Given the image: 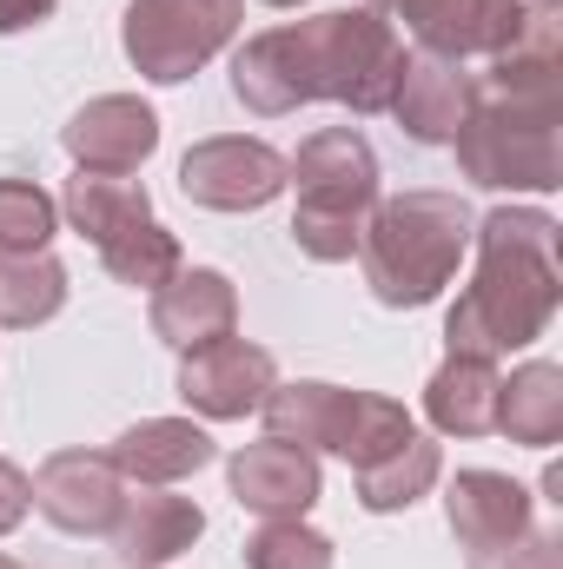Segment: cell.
Instances as JSON below:
<instances>
[{
  "instance_id": "obj_1",
  "label": "cell",
  "mask_w": 563,
  "mask_h": 569,
  "mask_svg": "<svg viewBox=\"0 0 563 569\" xmlns=\"http://www.w3.org/2000/svg\"><path fill=\"white\" fill-rule=\"evenodd\" d=\"M405 73V40L372 7L312 13L266 27L233 53V100L259 120H285L312 100H338L352 113H385Z\"/></svg>"
},
{
  "instance_id": "obj_2",
  "label": "cell",
  "mask_w": 563,
  "mask_h": 569,
  "mask_svg": "<svg viewBox=\"0 0 563 569\" xmlns=\"http://www.w3.org/2000/svg\"><path fill=\"white\" fill-rule=\"evenodd\" d=\"M477 272L444 318V345L457 358H511L551 331L563 305L557 219L537 206H497L471 226Z\"/></svg>"
},
{
  "instance_id": "obj_3",
  "label": "cell",
  "mask_w": 563,
  "mask_h": 569,
  "mask_svg": "<svg viewBox=\"0 0 563 569\" xmlns=\"http://www.w3.org/2000/svg\"><path fill=\"white\" fill-rule=\"evenodd\" d=\"M471 226L477 212L457 199V192H398V199H378L365 212V232H358V266L378 305L392 311H418L431 305L444 284L457 279L464 252H471Z\"/></svg>"
},
{
  "instance_id": "obj_4",
  "label": "cell",
  "mask_w": 563,
  "mask_h": 569,
  "mask_svg": "<svg viewBox=\"0 0 563 569\" xmlns=\"http://www.w3.org/2000/svg\"><path fill=\"white\" fill-rule=\"evenodd\" d=\"M378 152L358 127H325L285 159V186H298L292 246L318 266H338L358 252L365 212L378 206Z\"/></svg>"
},
{
  "instance_id": "obj_5",
  "label": "cell",
  "mask_w": 563,
  "mask_h": 569,
  "mask_svg": "<svg viewBox=\"0 0 563 569\" xmlns=\"http://www.w3.org/2000/svg\"><path fill=\"white\" fill-rule=\"evenodd\" d=\"M557 120L563 100H511L491 93L471 107L457 127V172L484 192H557L563 159H557Z\"/></svg>"
},
{
  "instance_id": "obj_6",
  "label": "cell",
  "mask_w": 563,
  "mask_h": 569,
  "mask_svg": "<svg viewBox=\"0 0 563 569\" xmlns=\"http://www.w3.org/2000/svg\"><path fill=\"white\" fill-rule=\"evenodd\" d=\"M239 27H246V0H134L120 20V47L140 80L179 87L213 53H226Z\"/></svg>"
},
{
  "instance_id": "obj_7",
  "label": "cell",
  "mask_w": 563,
  "mask_h": 569,
  "mask_svg": "<svg viewBox=\"0 0 563 569\" xmlns=\"http://www.w3.org/2000/svg\"><path fill=\"white\" fill-rule=\"evenodd\" d=\"M365 7L405 27L418 53H437V60H491L531 20L524 0H365Z\"/></svg>"
},
{
  "instance_id": "obj_8",
  "label": "cell",
  "mask_w": 563,
  "mask_h": 569,
  "mask_svg": "<svg viewBox=\"0 0 563 569\" xmlns=\"http://www.w3.org/2000/svg\"><path fill=\"white\" fill-rule=\"evenodd\" d=\"M179 192L206 212H259L285 192V152L246 133H219L199 140L179 159Z\"/></svg>"
},
{
  "instance_id": "obj_9",
  "label": "cell",
  "mask_w": 563,
  "mask_h": 569,
  "mask_svg": "<svg viewBox=\"0 0 563 569\" xmlns=\"http://www.w3.org/2000/svg\"><path fill=\"white\" fill-rule=\"evenodd\" d=\"M279 385V365L266 345H246V338H213L199 351H179V398L213 418V425H233L246 411H259Z\"/></svg>"
},
{
  "instance_id": "obj_10",
  "label": "cell",
  "mask_w": 563,
  "mask_h": 569,
  "mask_svg": "<svg viewBox=\"0 0 563 569\" xmlns=\"http://www.w3.org/2000/svg\"><path fill=\"white\" fill-rule=\"evenodd\" d=\"M33 503L67 537H107L127 503V477L113 470L107 450H53L33 477Z\"/></svg>"
},
{
  "instance_id": "obj_11",
  "label": "cell",
  "mask_w": 563,
  "mask_h": 569,
  "mask_svg": "<svg viewBox=\"0 0 563 569\" xmlns=\"http://www.w3.org/2000/svg\"><path fill=\"white\" fill-rule=\"evenodd\" d=\"M477 73H464V60H437V53H405V73L392 87V120L412 133L418 146H451L457 127L477 107Z\"/></svg>"
},
{
  "instance_id": "obj_12",
  "label": "cell",
  "mask_w": 563,
  "mask_h": 569,
  "mask_svg": "<svg viewBox=\"0 0 563 569\" xmlns=\"http://www.w3.org/2000/svg\"><path fill=\"white\" fill-rule=\"evenodd\" d=\"M226 483H233L239 510H253V517H266V523H273V517H305V510L325 497L318 457L298 450V443H279V437H259V443L233 450Z\"/></svg>"
},
{
  "instance_id": "obj_13",
  "label": "cell",
  "mask_w": 563,
  "mask_h": 569,
  "mask_svg": "<svg viewBox=\"0 0 563 569\" xmlns=\"http://www.w3.org/2000/svg\"><path fill=\"white\" fill-rule=\"evenodd\" d=\"M67 152L80 172H140L159 146V113L134 93H100L67 120Z\"/></svg>"
},
{
  "instance_id": "obj_14",
  "label": "cell",
  "mask_w": 563,
  "mask_h": 569,
  "mask_svg": "<svg viewBox=\"0 0 563 569\" xmlns=\"http://www.w3.org/2000/svg\"><path fill=\"white\" fill-rule=\"evenodd\" d=\"M444 517L471 557H491L531 537V490L504 470H457L444 490Z\"/></svg>"
},
{
  "instance_id": "obj_15",
  "label": "cell",
  "mask_w": 563,
  "mask_h": 569,
  "mask_svg": "<svg viewBox=\"0 0 563 569\" xmlns=\"http://www.w3.org/2000/svg\"><path fill=\"white\" fill-rule=\"evenodd\" d=\"M233 325H239V291L213 266H192V272L179 266L152 291V338L172 351H199L213 338H233Z\"/></svg>"
},
{
  "instance_id": "obj_16",
  "label": "cell",
  "mask_w": 563,
  "mask_h": 569,
  "mask_svg": "<svg viewBox=\"0 0 563 569\" xmlns=\"http://www.w3.org/2000/svg\"><path fill=\"white\" fill-rule=\"evenodd\" d=\"M113 557L127 569H166L172 557H186L206 537V510L192 497H166V490H140L120 503L113 517Z\"/></svg>"
},
{
  "instance_id": "obj_17",
  "label": "cell",
  "mask_w": 563,
  "mask_h": 569,
  "mask_svg": "<svg viewBox=\"0 0 563 569\" xmlns=\"http://www.w3.org/2000/svg\"><path fill=\"white\" fill-rule=\"evenodd\" d=\"M113 470L140 490H166V483H186L192 470L213 463V437L192 425V418H140L134 430H120V443L107 450Z\"/></svg>"
},
{
  "instance_id": "obj_18",
  "label": "cell",
  "mask_w": 563,
  "mask_h": 569,
  "mask_svg": "<svg viewBox=\"0 0 563 569\" xmlns=\"http://www.w3.org/2000/svg\"><path fill=\"white\" fill-rule=\"evenodd\" d=\"M352 405L358 391L345 385H325V378H298V385H273V398L259 405L266 411V437L298 443V450H345V430H352Z\"/></svg>"
},
{
  "instance_id": "obj_19",
  "label": "cell",
  "mask_w": 563,
  "mask_h": 569,
  "mask_svg": "<svg viewBox=\"0 0 563 569\" xmlns=\"http://www.w3.org/2000/svg\"><path fill=\"white\" fill-rule=\"evenodd\" d=\"M424 418L444 437H484L497 430V365L491 358H444L424 385Z\"/></svg>"
},
{
  "instance_id": "obj_20",
  "label": "cell",
  "mask_w": 563,
  "mask_h": 569,
  "mask_svg": "<svg viewBox=\"0 0 563 569\" xmlns=\"http://www.w3.org/2000/svg\"><path fill=\"white\" fill-rule=\"evenodd\" d=\"M491 93L511 100H563V47H557V13H537L517 27L504 53H491Z\"/></svg>"
},
{
  "instance_id": "obj_21",
  "label": "cell",
  "mask_w": 563,
  "mask_h": 569,
  "mask_svg": "<svg viewBox=\"0 0 563 569\" xmlns=\"http://www.w3.org/2000/svg\"><path fill=\"white\" fill-rule=\"evenodd\" d=\"M60 212H67V226H73L80 239L107 246L113 232H127V226L152 219V199H146V186L134 179V172H73Z\"/></svg>"
},
{
  "instance_id": "obj_22",
  "label": "cell",
  "mask_w": 563,
  "mask_h": 569,
  "mask_svg": "<svg viewBox=\"0 0 563 569\" xmlns=\"http://www.w3.org/2000/svg\"><path fill=\"white\" fill-rule=\"evenodd\" d=\"M497 430L511 443H531V450H551L563 437V371L557 365H524L511 378H497Z\"/></svg>"
},
{
  "instance_id": "obj_23",
  "label": "cell",
  "mask_w": 563,
  "mask_h": 569,
  "mask_svg": "<svg viewBox=\"0 0 563 569\" xmlns=\"http://www.w3.org/2000/svg\"><path fill=\"white\" fill-rule=\"evenodd\" d=\"M444 477V450L431 437H405L392 457L365 463L358 470V503L372 517H392V510H412L418 497H431V483Z\"/></svg>"
},
{
  "instance_id": "obj_24",
  "label": "cell",
  "mask_w": 563,
  "mask_h": 569,
  "mask_svg": "<svg viewBox=\"0 0 563 569\" xmlns=\"http://www.w3.org/2000/svg\"><path fill=\"white\" fill-rule=\"evenodd\" d=\"M60 305H67V272H60V259H47V252L0 259V325H7V331H33V325H47Z\"/></svg>"
},
{
  "instance_id": "obj_25",
  "label": "cell",
  "mask_w": 563,
  "mask_h": 569,
  "mask_svg": "<svg viewBox=\"0 0 563 569\" xmlns=\"http://www.w3.org/2000/svg\"><path fill=\"white\" fill-rule=\"evenodd\" d=\"M100 266L120 284H134V291H159L186 259H179V239H172L159 219H140V226H127V232H113V239L100 246Z\"/></svg>"
},
{
  "instance_id": "obj_26",
  "label": "cell",
  "mask_w": 563,
  "mask_h": 569,
  "mask_svg": "<svg viewBox=\"0 0 563 569\" xmlns=\"http://www.w3.org/2000/svg\"><path fill=\"white\" fill-rule=\"evenodd\" d=\"M53 232H60V199L40 192L33 179H0V259L47 252Z\"/></svg>"
},
{
  "instance_id": "obj_27",
  "label": "cell",
  "mask_w": 563,
  "mask_h": 569,
  "mask_svg": "<svg viewBox=\"0 0 563 569\" xmlns=\"http://www.w3.org/2000/svg\"><path fill=\"white\" fill-rule=\"evenodd\" d=\"M332 537L305 517H273L246 537V569H332Z\"/></svg>"
},
{
  "instance_id": "obj_28",
  "label": "cell",
  "mask_w": 563,
  "mask_h": 569,
  "mask_svg": "<svg viewBox=\"0 0 563 569\" xmlns=\"http://www.w3.org/2000/svg\"><path fill=\"white\" fill-rule=\"evenodd\" d=\"M405 437H418L412 425V411L398 405V398H378V391H358V405H352V430H345V463L352 470H365V463H378V457H392Z\"/></svg>"
},
{
  "instance_id": "obj_29",
  "label": "cell",
  "mask_w": 563,
  "mask_h": 569,
  "mask_svg": "<svg viewBox=\"0 0 563 569\" xmlns=\"http://www.w3.org/2000/svg\"><path fill=\"white\" fill-rule=\"evenodd\" d=\"M471 569H563V537H524L511 550L471 557Z\"/></svg>"
},
{
  "instance_id": "obj_30",
  "label": "cell",
  "mask_w": 563,
  "mask_h": 569,
  "mask_svg": "<svg viewBox=\"0 0 563 569\" xmlns=\"http://www.w3.org/2000/svg\"><path fill=\"white\" fill-rule=\"evenodd\" d=\"M27 503H33V483H27V470L0 457V537H7V530H20Z\"/></svg>"
},
{
  "instance_id": "obj_31",
  "label": "cell",
  "mask_w": 563,
  "mask_h": 569,
  "mask_svg": "<svg viewBox=\"0 0 563 569\" xmlns=\"http://www.w3.org/2000/svg\"><path fill=\"white\" fill-rule=\"evenodd\" d=\"M53 7L60 0H0V33H27V27L53 20Z\"/></svg>"
},
{
  "instance_id": "obj_32",
  "label": "cell",
  "mask_w": 563,
  "mask_h": 569,
  "mask_svg": "<svg viewBox=\"0 0 563 569\" xmlns=\"http://www.w3.org/2000/svg\"><path fill=\"white\" fill-rule=\"evenodd\" d=\"M266 7H305V0H266Z\"/></svg>"
},
{
  "instance_id": "obj_33",
  "label": "cell",
  "mask_w": 563,
  "mask_h": 569,
  "mask_svg": "<svg viewBox=\"0 0 563 569\" xmlns=\"http://www.w3.org/2000/svg\"><path fill=\"white\" fill-rule=\"evenodd\" d=\"M0 569H27V563H13V557H0Z\"/></svg>"
}]
</instances>
